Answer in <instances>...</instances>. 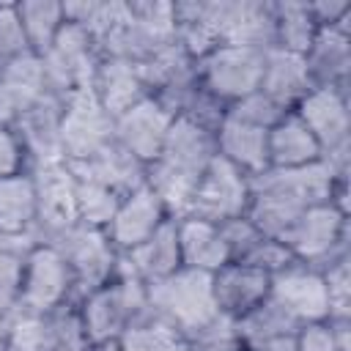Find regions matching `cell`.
I'll return each mask as SVG.
<instances>
[{"instance_id": "obj_13", "label": "cell", "mask_w": 351, "mask_h": 351, "mask_svg": "<svg viewBox=\"0 0 351 351\" xmlns=\"http://www.w3.org/2000/svg\"><path fill=\"white\" fill-rule=\"evenodd\" d=\"M269 299L277 302L299 326L329 318V296L321 269L302 261H291L285 269L271 274Z\"/></svg>"}, {"instance_id": "obj_31", "label": "cell", "mask_w": 351, "mask_h": 351, "mask_svg": "<svg viewBox=\"0 0 351 351\" xmlns=\"http://www.w3.org/2000/svg\"><path fill=\"white\" fill-rule=\"evenodd\" d=\"M16 14L36 55H44L66 25L63 3L58 0H16Z\"/></svg>"}, {"instance_id": "obj_1", "label": "cell", "mask_w": 351, "mask_h": 351, "mask_svg": "<svg viewBox=\"0 0 351 351\" xmlns=\"http://www.w3.org/2000/svg\"><path fill=\"white\" fill-rule=\"evenodd\" d=\"M214 156V132L176 115L159 156L145 165V186L156 192L170 217H184L192 203L195 186Z\"/></svg>"}, {"instance_id": "obj_33", "label": "cell", "mask_w": 351, "mask_h": 351, "mask_svg": "<svg viewBox=\"0 0 351 351\" xmlns=\"http://www.w3.org/2000/svg\"><path fill=\"white\" fill-rule=\"evenodd\" d=\"M118 206H121V195L118 192H112L104 184L77 178V222H82L88 228L107 230V225L112 222Z\"/></svg>"}, {"instance_id": "obj_43", "label": "cell", "mask_w": 351, "mask_h": 351, "mask_svg": "<svg viewBox=\"0 0 351 351\" xmlns=\"http://www.w3.org/2000/svg\"><path fill=\"white\" fill-rule=\"evenodd\" d=\"M195 351H250V346L244 340H239L233 321L219 315L208 329H203L195 340H192Z\"/></svg>"}, {"instance_id": "obj_49", "label": "cell", "mask_w": 351, "mask_h": 351, "mask_svg": "<svg viewBox=\"0 0 351 351\" xmlns=\"http://www.w3.org/2000/svg\"><path fill=\"white\" fill-rule=\"evenodd\" d=\"M0 351H8V346H5V326H3V321H0Z\"/></svg>"}, {"instance_id": "obj_37", "label": "cell", "mask_w": 351, "mask_h": 351, "mask_svg": "<svg viewBox=\"0 0 351 351\" xmlns=\"http://www.w3.org/2000/svg\"><path fill=\"white\" fill-rule=\"evenodd\" d=\"M296 351H351V318L304 324L293 335Z\"/></svg>"}, {"instance_id": "obj_9", "label": "cell", "mask_w": 351, "mask_h": 351, "mask_svg": "<svg viewBox=\"0 0 351 351\" xmlns=\"http://www.w3.org/2000/svg\"><path fill=\"white\" fill-rule=\"evenodd\" d=\"M263 71V52L236 44H219L197 60V80L225 107L258 90Z\"/></svg>"}, {"instance_id": "obj_22", "label": "cell", "mask_w": 351, "mask_h": 351, "mask_svg": "<svg viewBox=\"0 0 351 351\" xmlns=\"http://www.w3.org/2000/svg\"><path fill=\"white\" fill-rule=\"evenodd\" d=\"M90 90L112 118L126 112L129 107H134L137 101H143L148 96V88L143 82L137 63H129L121 58H101L99 60Z\"/></svg>"}, {"instance_id": "obj_12", "label": "cell", "mask_w": 351, "mask_h": 351, "mask_svg": "<svg viewBox=\"0 0 351 351\" xmlns=\"http://www.w3.org/2000/svg\"><path fill=\"white\" fill-rule=\"evenodd\" d=\"M38 200L36 236L41 244H49L55 236L77 225V176L69 162H52L30 167Z\"/></svg>"}, {"instance_id": "obj_14", "label": "cell", "mask_w": 351, "mask_h": 351, "mask_svg": "<svg viewBox=\"0 0 351 351\" xmlns=\"http://www.w3.org/2000/svg\"><path fill=\"white\" fill-rule=\"evenodd\" d=\"M60 118H63V99L55 93L41 96L36 104L22 110L14 121V132L22 143L27 156V167L63 162L60 148Z\"/></svg>"}, {"instance_id": "obj_36", "label": "cell", "mask_w": 351, "mask_h": 351, "mask_svg": "<svg viewBox=\"0 0 351 351\" xmlns=\"http://www.w3.org/2000/svg\"><path fill=\"white\" fill-rule=\"evenodd\" d=\"M5 346L8 351H52L49 346V329H47V315L27 313L16 307L5 321Z\"/></svg>"}, {"instance_id": "obj_18", "label": "cell", "mask_w": 351, "mask_h": 351, "mask_svg": "<svg viewBox=\"0 0 351 351\" xmlns=\"http://www.w3.org/2000/svg\"><path fill=\"white\" fill-rule=\"evenodd\" d=\"M269 282L271 277L250 263L228 261L211 274V291L219 315L236 321L263 299H269Z\"/></svg>"}, {"instance_id": "obj_19", "label": "cell", "mask_w": 351, "mask_h": 351, "mask_svg": "<svg viewBox=\"0 0 351 351\" xmlns=\"http://www.w3.org/2000/svg\"><path fill=\"white\" fill-rule=\"evenodd\" d=\"M304 69L313 88H351V33L340 27H318L307 47Z\"/></svg>"}, {"instance_id": "obj_42", "label": "cell", "mask_w": 351, "mask_h": 351, "mask_svg": "<svg viewBox=\"0 0 351 351\" xmlns=\"http://www.w3.org/2000/svg\"><path fill=\"white\" fill-rule=\"evenodd\" d=\"M219 233H222V241H225V250H228V261H239V263H241V261L255 250V244L263 239V233L247 219V214L219 222Z\"/></svg>"}, {"instance_id": "obj_28", "label": "cell", "mask_w": 351, "mask_h": 351, "mask_svg": "<svg viewBox=\"0 0 351 351\" xmlns=\"http://www.w3.org/2000/svg\"><path fill=\"white\" fill-rule=\"evenodd\" d=\"M0 93L3 99L11 104V110L19 115L22 110H27L30 104H36L41 96L49 93L47 88V77H44V66L38 55H22L11 63H5L0 69ZM16 121V118H14Z\"/></svg>"}, {"instance_id": "obj_27", "label": "cell", "mask_w": 351, "mask_h": 351, "mask_svg": "<svg viewBox=\"0 0 351 351\" xmlns=\"http://www.w3.org/2000/svg\"><path fill=\"white\" fill-rule=\"evenodd\" d=\"M38 200L33 173L22 170L0 178V233H25L36 228Z\"/></svg>"}, {"instance_id": "obj_41", "label": "cell", "mask_w": 351, "mask_h": 351, "mask_svg": "<svg viewBox=\"0 0 351 351\" xmlns=\"http://www.w3.org/2000/svg\"><path fill=\"white\" fill-rule=\"evenodd\" d=\"M22 271H25V258L0 250V321H5L19 307Z\"/></svg>"}, {"instance_id": "obj_24", "label": "cell", "mask_w": 351, "mask_h": 351, "mask_svg": "<svg viewBox=\"0 0 351 351\" xmlns=\"http://www.w3.org/2000/svg\"><path fill=\"white\" fill-rule=\"evenodd\" d=\"M123 263L132 269V274L151 285L159 282L181 269V252H178V230L176 217H170L154 236H148L143 244H137L129 252H121Z\"/></svg>"}, {"instance_id": "obj_25", "label": "cell", "mask_w": 351, "mask_h": 351, "mask_svg": "<svg viewBox=\"0 0 351 351\" xmlns=\"http://www.w3.org/2000/svg\"><path fill=\"white\" fill-rule=\"evenodd\" d=\"M176 230L184 269L214 274L219 266L228 263V250L217 222H206L197 217H176Z\"/></svg>"}, {"instance_id": "obj_29", "label": "cell", "mask_w": 351, "mask_h": 351, "mask_svg": "<svg viewBox=\"0 0 351 351\" xmlns=\"http://www.w3.org/2000/svg\"><path fill=\"white\" fill-rule=\"evenodd\" d=\"M271 14H274V47L293 52V55H304L318 33L310 3L307 0H271Z\"/></svg>"}, {"instance_id": "obj_46", "label": "cell", "mask_w": 351, "mask_h": 351, "mask_svg": "<svg viewBox=\"0 0 351 351\" xmlns=\"http://www.w3.org/2000/svg\"><path fill=\"white\" fill-rule=\"evenodd\" d=\"M22 170H30L22 143L11 126H0V178L22 173Z\"/></svg>"}, {"instance_id": "obj_47", "label": "cell", "mask_w": 351, "mask_h": 351, "mask_svg": "<svg viewBox=\"0 0 351 351\" xmlns=\"http://www.w3.org/2000/svg\"><path fill=\"white\" fill-rule=\"evenodd\" d=\"M250 351H296V340H293V335H285V337H274V340L250 346Z\"/></svg>"}, {"instance_id": "obj_23", "label": "cell", "mask_w": 351, "mask_h": 351, "mask_svg": "<svg viewBox=\"0 0 351 351\" xmlns=\"http://www.w3.org/2000/svg\"><path fill=\"white\" fill-rule=\"evenodd\" d=\"M310 77L304 69V58L285 52V49H266L263 52V71H261V82L258 90L266 93L271 101H277L282 110H293L304 93L310 90Z\"/></svg>"}, {"instance_id": "obj_8", "label": "cell", "mask_w": 351, "mask_h": 351, "mask_svg": "<svg viewBox=\"0 0 351 351\" xmlns=\"http://www.w3.org/2000/svg\"><path fill=\"white\" fill-rule=\"evenodd\" d=\"M112 140H115V118L99 104L90 88L63 96V118H60L63 162L80 165L96 156Z\"/></svg>"}, {"instance_id": "obj_3", "label": "cell", "mask_w": 351, "mask_h": 351, "mask_svg": "<svg viewBox=\"0 0 351 351\" xmlns=\"http://www.w3.org/2000/svg\"><path fill=\"white\" fill-rule=\"evenodd\" d=\"M337 178L351 176V88H310L293 107Z\"/></svg>"}, {"instance_id": "obj_30", "label": "cell", "mask_w": 351, "mask_h": 351, "mask_svg": "<svg viewBox=\"0 0 351 351\" xmlns=\"http://www.w3.org/2000/svg\"><path fill=\"white\" fill-rule=\"evenodd\" d=\"M121 351H195L192 343L178 335L170 324L156 318L148 307L129 321V326L115 340Z\"/></svg>"}, {"instance_id": "obj_6", "label": "cell", "mask_w": 351, "mask_h": 351, "mask_svg": "<svg viewBox=\"0 0 351 351\" xmlns=\"http://www.w3.org/2000/svg\"><path fill=\"white\" fill-rule=\"evenodd\" d=\"M49 244L60 252V258L66 261V266L74 277L77 302L82 296H88L90 291H96L99 285H104L118 269L121 252L112 247L107 230L88 228V225L77 222L69 230H63L60 236H55Z\"/></svg>"}, {"instance_id": "obj_16", "label": "cell", "mask_w": 351, "mask_h": 351, "mask_svg": "<svg viewBox=\"0 0 351 351\" xmlns=\"http://www.w3.org/2000/svg\"><path fill=\"white\" fill-rule=\"evenodd\" d=\"M173 118L176 115L162 101L145 96L126 112L115 115V143H121L143 165H151L165 145Z\"/></svg>"}, {"instance_id": "obj_45", "label": "cell", "mask_w": 351, "mask_h": 351, "mask_svg": "<svg viewBox=\"0 0 351 351\" xmlns=\"http://www.w3.org/2000/svg\"><path fill=\"white\" fill-rule=\"evenodd\" d=\"M310 11L318 27H340L351 33V3L348 0H313Z\"/></svg>"}, {"instance_id": "obj_40", "label": "cell", "mask_w": 351, "mask_h": 351, "mask_svg": "<svg viewBox=\"0 0 351 351\" xmlns=\"http://www.w3.org/2000/svg\"><path fill=\"white\" fill-rule=\"evenodd\" d=\"M30 44L22 27V19L16 14V3L0 0V69L22 55H30ZM36 55V52H33Z\"/></svg>"}, {"instance_id": "obj_7", "label": "cell", "mask_w": 351, "mask_h": 351, "mask_svg": "<svg viewBox=\"0 0 351 351\" xmlns=\"http://www.w3.org/2000/svg\"><path fill=\"white\" fill-rule=\"evenodd\" d=\"M38 58L44 66L49 93L63 99L74 90L90 88L93 74L101 60V52H99L96 38L85 27L66 22L63 30L58 33V38L52 41V47Z\"/></svg>"}, {"instance_id": "obj_48", "label": "cell", "mask_w": 351, "mask_h": 351, "mask_svg": "<svg viewBox=\"0 0 351 351\" xmlns=\"http://www.w3.org/2000/svg\"><path fill=\"white\" fill-rule=\"evenodd\" d=\"M93 351H121L118 343H101V346H93Z\"/></svg>"}, {"instance_id": "obj_2", "label": "cell", "mask_w": 351, "mask_h": 351, "mask_svg": "<svg viewBox=\"0 0 351 351\" xmlns=\"http://www.w3.org/2000/svg\"><path fill=\"white\" fill-rule=\"evenodd\" d=\"M145 307L189 343L219 318L211 291V274L184 266L176 274L145 285Z\"/></svg>"}, {"instance_id": "obj_15", "label": "cell", "mask_w": 351, "mask_h": 351, "mask_svg": "<svg viewBox=\"0 0 351 351\" xmlns=\"http://www.w3.org/2000/svg\"><path fill=\"white\" fill-rule=\"evenodd\" d=\"M214 22L219 30V44L261 52L274 47L271 0H214Z\"/></svg>"}, {"instance_id": "obj_17", "label": "cell", "mask_w": 351, "mask_h": 351, "mask_svg": "<svg viewBox=\"0 0 351 351\" xmlns=\"http://www.w3.org/2000/svg\"><path fill=\"white\" fill-rule=\"evenodd\" d=\"M170 219L165 203L151 192L148 186H140L121 197V206L107 225V236L118 252H129L137 244H143L148 236H154L165 222Z\"/></svg>"}, {"instance_id": "obj_26", "label": "cell", "mask_w": 351, "mask_h": 351, "mask_svg": "<svg viewBox=\"0 0 351 351\" xmlns=\"http://www.w3.org/2000/svg\"><path fill=\"white\" fill-rule=\"evenodd\" d=\"M269 167H302L321 159V145L313 132L291 110L269 129Z\"/></svg>"}, {"instance_id": "obj_5", "label": "cell", "mask_w": 351, "mask_h": 351, "mask_svg": "<svg viewBox=\"0 0 351 351\" xmlns=\"http://www.w3.org/2000/svg\"><path fill=\"white\" fill-rule=\"evenodd\" d=\"M282 244L296 261L321 269L351 255V217L332 203L310 206L299 214Z\"/></svg>"}, {"instance_id": "obj_38", "label": "cell", "mask_w": 351, "mask_h": 351, "mask_svg": "<svg viewBox=\"0 0 351 351\" xmlns=\"http://www.w3.org/2000/svg\"><path fill=\"white\" fill-rule=\"evenodd\" d=\"M329 296V318H351V255L321 266Z\"/></svg>"}, {"instance_id": "obj_39", "label": "cell", "mask_w": 351, "mask_h": 351, "mask_svg": "<svg viewBox=\"0 0 351 351\" xmlns=\"http://www.w3.org/2000/svg\"><path fill=\"white\" fill-rule=\"evenodd\" d=\"M285 112H288V110H282L277 101H271V99H269L266 93H261V90L247 93L244 99L228 104V110H225V115H230V118H236V121H244V123H250V126L266 129V132H269Z\"/></svg>"}, {"instance_id": "obj_10", "label": "cell", "mask_w": 351, "mask_h": 351, "mask_svg": "<svg viewBox=\"0 0 351 351\" xmlns=\"http://www.w3.org/2000/svg\"><path fill=\"white\" fill-rule=\"evenodd\" d=\"M69 302H77L74 277L52 244H38L25 258L19 307L27 313L47 315Z\"/></svg>"}, {"instance_id": "obj_20", "label": "cell", "mask_w": 351, "mask_h": 351, "mask_svg": "<svg viewBox=\"0 0 351 351\" xmlns=\"http://www.w3.org/2000/svg\"><path fill=\"white\" fill-rule=\"evenodd\" d=\"M269 132L250 126L244 121H236L230 115H225L214 132V145H217V156H222L225 162H230L236 170H241L244 176H258L263 170H269Z\"/></svg>"}, {"instance_id": "obj_35", "label": "cell", "mask_w": 351, "mask_h": 351, "mask_svg": "<svg viewBox=\"0 0 351 351\" xmlns=\"http://www.w3.org/2000/svg\"><path fill=\"white\" fill-rule=\"evenodd\" d=\"M132 19L156 44L167 47L176 41V3L170 0H129Z\"/></svg>"}, {"instance_id": "obj_32", "label": "cell", "mask_w": 351, "mask_h": 351, "mask_svg": "<svg viewBox=\"0 0 351 351\" xmlns=\"http://www.w3.org/2000/svg\"><path fill=\"white\" fill-rule=\"evenodd\" d=\"M233 329L239 335V340H244L247 346H258L263 340H274V337H285V335H296L299 324L271 299H263L261 304H255L252 310H247L241 318L233 321Z\"/></svg>"}, {"instance_id": "obj_34", "label": "cell", "mask_w": 351, "mask_h": 351, "mask_svg": "<svg viewBox=\"0 0 351 351\" xmlns=\"http://www.w3.org/2000/svg\"><path fill=\"white\" fill-rule=\"evenodd\" d=\"M47 329L52 351H93V340L88 337L77 302L47 313Z\"/></svg>"}, {"instance_id": "obj_44", "label": "cell", "mask_w": 351, "mask_h": 351, "mask_svg": "<svg viewBox=\"0 0 351 351\" xmlns=\"http://www.w3.org/2000/svg\"><path fill=\"white\" fill-rule=\"evenodd\" d=\"M291 261H296V258L291 255V250H288L282 241L263 236V239L255 244V250H252L241 263H250V266H255V269H261V271H266V274L271 277L274 271L285 269ZM236 263H239V261H236Z\"/></svg>"}, {"instance_id": "obj_11", "label": "cell", "mask_w": 351, "mask_h": 351, "mask_svg": "<svg viewBox=\"0 0 351 351\" xmlns=\"http://www.w3.org/2000/svg\"><path fill=\"white\" fill-rule=\"evenodd\" d=\"M247 206H250V176L236 170L222 156H214L206 173L200 176L184 217H197L219 225L225 219L247 214Z\"/></svg>"}, {"instance_id": "obj_4", "label": "cell", "mask_w": 351, "mask_h": 351, "mask_svg": "<svg viewBox=\"0 0 351 351\" xmlns=\"http://www.w3.org/2000/svg\"><path fill=\"white\" fill-rule=\"evenodd\" d=\"M77 307L93 346L115 343L129 321L145 310V282H140L123 263V258H118L115 274L104 285L82 296Z\"/></svg>"}, {"instance_id": "obj_21", "label": "cell", "mask_w": 351, "mask_h": 351, "mask_svg": "<svg viewBox=\"0 0 351 351\" xmlns=\"http://www.w3.org/2000/svg\"><path fill=\"white\" fill-rule=\"evenodd\" d=\"M69 167L74 170L77 178L104 184L112 192H118L121 197L145 186V165L115 140L110 145H104L96 156H90L80 165H69Z\"/></svg>"}]
</instances>
